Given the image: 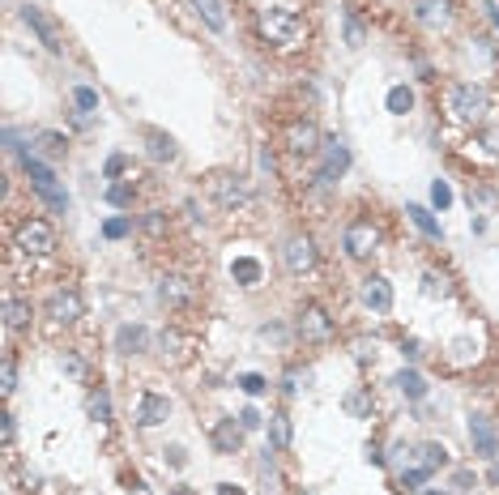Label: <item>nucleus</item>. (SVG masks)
Returning <instances> with one entry per match:
<instances>
[{
  "instance_id": "nucleus-33",
  "label": "nucleus",
  "mask_w": 499,
  "mask_h": 495,
  "mask_svg": "<svg viewBox=\"0 0 499 495\" xmlns=\"http://www.w3.org/2000/svg\"><path fill=\"white\" fill-rule=\"evenodd\" d=\"M141 227H145V235L158 239V235H166V227H171V223H166V213H162V209H149V213L141 218Z\"/></svg>"
},
{
  "instance_id": "nucleus-42",
  "label": "nucleus",
  "mask_w": 499,
  "mask_h": 495,
  "mask_svg": "<svg viewBox=\"0 0 499 495\" xmlns=\"http://www.w3.org/2000/svg\"><path fill=\"white\" fill-rule=\"evenodd\" d=\"M60 367H65L69 376H86V363H81L73 350H65V355H60Z\"/></svg>"
},
{
  "instance_id": "nucleus-13",
  "label": "nucleus",
  "mask_w": 499,
  "mask_h": 495,
  "mask_svg": "<svg viewBox=\"0 0 499 495\" xmlns=\"http://www.w3.org/2000/svg\"><path fill=\"white\" fill-rule=\"evenodd\" d=\"M282 260H286L291 273H307V269L316 265V244H312L307 235H291V239L282 244Z\"/></svg>"
},
{
  "instance_id": "nucleus-25",
  "label": "nucleus",
  "mask_w": 499,
  "mask_h": 495,
  "mask_svg": "<svg viewBox=\"0 0 499 495\" xmlns=\"http://www.w3.org/2000/svg\"><path fill=\"white\" fill-rule=\"evenodd\" d=\"M414 466H423V470H439V466H448V449L444 444H418L414 449Z\"/></svg>"
},
{
  "instance_id": "nucleus-45",
  "label": "nucleus",
  "mask_w": 499,
  "mask_h": 495,
  "mask_svg": "<svg viewBox=\"0 0 499 495\" xmlns=\"http://www.w3.org/2000/svg\"><path fill=\"white\" fill-rule=\"evenodd\" d=\"M427 295H448V286H444V278H435V273H427Z\"/></svg>"
},
{
  "instance_id": "nucleus-5",
  "label": "nucleus",
  "mask_w": 499,
  "mask_h": 495,
  "mask_svg": "<svg viewBox=\"0 0 499 495\" xmlns=\"http://www.w3.org/2000/svg\"><path fill=\"white\" fill-rule=\"evenodd\" d=\"M295 329H299V338H303V342H312V346L333 342V316H328L320 303H303V308H299Z\"/></svg>"
},
{
  "instance_id": "nucleus-1",
  "label": "nucleus",
  "mask_w": 499,
  "mask_h": 495,
  "mask_svg": "<svg viewBox=\"0 0 499 495\" xmlns=\"http://www.w3.org/2000/svg\"><path fill=\"white\" fill-rule=\"evenodd\" d=\"M256 26H260V34H265L273 47H295L299 39H307L303 18H299L295 9H286V5H265V9L256 13Z\"/></svg>"
},
{
  "instance_id": "nucleus-32",
  "label": "nucleus",
  "mask_w": 499,
  "mask_h": 495,
  "mask_svg": "<svg viewBox=\"0 0 499 495\" xmlns=\"http://www.w3.org/2000/svg\"><path fill=\"white\" fill-rule=\"evenodd\" d=\"M133 197H137V188H133V184H124V180L107 188V201L116 205V209H128V205H133Z\"/></svg>"
},
{
  "instance_id": "nucleus-37",
  "label": "nucleus",
  "mask_w": 499,
  "mask_h": 495,
  "mask_svg": "<svg viewBox=\"0 0 499 495\" xmlns=\"http://www.w3.org/2000/svg\"><path fill=\"white\" fill-rule=\"evenodd\" d=\"M431 478V470H423V466H410V470H401V487L406 491H423V482Z\"/></svg>"
},
{
  "instance_id": "nucleus-36",
  "label": "nucleus",
  "mask_w": 499,
  "mask_h": 495,
  "mask_svg": "<svg viewBox=\"0 0 499 495\" xmlns=\"http://www.w3.org/2000/svg\"><path fill=\"white\" fill-rule=\"evenodd\" d=\"M90 418H94V423H107V418H111V397H107L102 389L90 393Z\"/></svg>"
},
{
  "instance_id": "nucleus-26",
  "label": "nucleus",
  "mask_w": 499,
  "mask_h": 495,
  "mask_svg": "<svg viewBox=\"0 0 499 495\" xmlns=\"http://www.w3.org/2000/svg\"><path fill=\"white\" fill-rule=\"evenodd\" d=\"M34 141H39V154H43V158H65V150H69L65 133H51V128H43Z\"/></svg>"
},
{
  "instance_id": "nucleus-6",
  "label": "nucleus",
  "mask_w": 499,
  "mask_h": 495,
  "mask_svg": "<svg viewBox=\"0 0 499 495\" xmlns=\"http://www.w3.org/2000/svg\"><path fill=\"white\" fill-rule=\"evenodd\" d=\"M22 22H26V26L39 34V43L51 51V56H65V47H69V43H65V30L55 26V22H51V18L39 9V5H22Z\"/></svg>"
},
{
  "instance_id": "nucleus-35",
  "label": "nucleus",
  "mask_w": 499,
  "mask_h": 495,
  "mask_svg": "<svg viewBox=\"0 0 499 495\" xmlns=\"http://www.w3.org/2000/svg\"><path fill=\"white\" fill-rule=\"evenodd\" d=\"M363 39H367V30H363L359 13H354V9H346V43H350V47H363Z\"/></svg>"
},
{
  "instance_id": "nucleus-29",
  "label": "nucleus",
  "mask_w": 499,
  "mask_h": 495,
  "mask_svg": "<svg viewBox=\"0 0 499 495\" xmlns=\"http://www.w3.org/2000/svg\"><path fill=\"white\" fill-rule=\"evenodd\" d=\"M269 431H273V449L277 453L291 449V418L286 414H269Z\"/></svg>"
},
{
  "instance_id": "nucleus-21",
  "label": "nucleus",
  "mask_w": 499,
  "mask_h": 495,
  "mask_svg": "<svg viewBox=\"0 0 499 495\" xmlns=\"http://www.w3.org/2000/svg\"><path fill=\"white\" fill-rule=\"evenodd\" d=\"M393 384H397V393L410 397V402H423V397H427V380H423V371H414V367H401Z\"/></svg>"
},
{
  "instance_id": "nucleus-9",
  "label": "nucleus",
  "mask_w": 499,
  "mask_h": 495,
  "mask_svg": "<svg viewBox=\"0 0 499 495\" xmlns=\"http://www.w3.org/2000/svg\"><path fill=\"white\" fill-rule=\"evenodd\" d=\"M320 128L312 124V120H295L291 128H286V154L291 158H312V154H320Z\"/></svg>"
},
{
  "instance_id": "nucleus-49",
  "label": "nucleus",
  "mask_w": 499,
  "mask_h": 495,
  "mask_svg": "<svg viewBox=\"0 0 499 495\" xmlns=\"http://www.w3.org/2000/svg\"><path fill=\"white\" fill-rule=\"evenodd\" d=\"M128 495H149V487L141 478H128Z\"/></svg>"
},
{
  "instance_id": "nucleus-2",
  "label": "nucleus",
  "mask_w": 499,
  "mask_h": 495,
  "mask_svg": "<svg viewBox=\"0 0 499 495\" xmlns=\"http://www.w3.org/2000/svg\"><path fill=\"white\" fill-rule=\"evenodd\" d=\"M205 192H209V201H213L218 209H248V205H252V188H248V180L235 176V171H213V176L205 180Z\"/></svg>"
},
{
  "instance_id": "nucleus-48",
  "label": "nucleus",
  "mask_w": 499,
  "mask_h": 495,
  "mask_svg": "<svg viewBox=\"0 0 499 495\" xmlns=\"http://www.w3.org/2000/svg\"><path fill=\"white\" fill-rule=\"evenodd\" d=\"M453 482H457V487H461V491H465V487H470V482H474V474H470V470H457V474H453Z\"/></svg>"
},
{
  "instance_id": "nucleus-20",
  "label": "nucleus",
  "mask_w": 499,
  "mask_h": 495,
  "mask_svg": "<svg viewBox=\"0 0 499 495\" xmlns=\"http://www.w3.org/2000/svg\"><path fill=\"white\" fill-rule=\"evenodd\" d=\"M231 278H235L239 286H260L265 269H260V260H256V256H235V260H231Z\"/></svg>"
},
{
  "instance_id": "nucleus-30",
  "label": "nucleus",
  "mask_w": 499,
  "mask_h": 495,
  "mask_svg": "<svg viewBox=\"0 0 499 495\" xmlns=\"http://www.w3.org/2000/svg\"><path fill=\"white\" fill-rule=\"evenodd\" d=\"M418 18H423L427 26L448 22V0H418Z\"/></svg>"
},
{
  "instance_id": "nucleus-27",
  "label": "nucleus",
  "mask_w": 499,
  "mask_h": 495,
  "mask_svg": "<svg viewBox=\"0 0 499 495\" xmlns=\"http://www.w3.org/2000/svg\"><path fill=\"white\" fill-rule=\"evenodd\" d=\"M406 213H410V223H414V227H418V231H423L427 239H439V235H444V231H439V223H435V213H431V209H423V205H410Z\"/></svg>"
},
{
  "instance_id": "nucleus-16",
  "label": "nucleus",
  "mask_w": 499,
  "mask_h": 495,
  "mask_svg": "<svg viewBox=\"0 0 499 495\" xmlns=\"http://www.w3.org/2000/svg\"><path fill=\"white\" fill-rule=\"evenodd\" d=\"M363 303L375 312V316H384V312H393V286H388V278H380V273H371V278H363Z\"/></svg>"
},
{
  "instance_id": "nucleus-10",
  "label": "nucleus",
  "mask_w": 499,
  "mask_h": 495,
  "mask_svg": "<svg viewBox=\"0 0 499 495\" xmlns=\"http://www.w3.org/2000/svg\"><path fill=\"white\" fill-rule=\"evenodd\" d=\"M81 312H86V303H81V295H77L73 286L51 291V299H47V316H51L55 324H73V320H81Z\"/></svg>"
},
{
  "instance_id": "nucleus-34",
  "label": "nucleus",
  "mask_w": 499,
  "mask_h": 495,
  "mask_svg": "<svg viewBox=\"0 0 499 495\" xmlns=\"http://www.w3.org/2000/svg\"><path fill=\"white\" fill-rule=\"evenodd\" d=\"M235 384H239V389H244L248 397H260V393L269 389V380H265V376H256V371H244V376H239Z\"/></svg>"
},
{
  "instance_id": "nucleus-43",
  "label": "nucleus",
  "mask_w": 499,
  "mask_h": 495,
  "mask_svg": "<svg viewBox=\"0 0 499 495\" xmlns=\"http://www.w3.org/2000/svg\"><path fill=\"white\" fill-rule=\"evenodd\" d=\"M235 418H239V427H244V431H256V427H260V410H256V406H248V410H239Z\"/></svg>"
},
{
  "instance_id": "nucleus-51",
  "label": "nucleus",
  "mask_w": 499,
  "mask_h": 495,
  "mask_svg": "<svg viewBox=\"0 0 499 495\" xmlns=\"http://www.w3.org/2000/svg\"><path fill=\"white\" fill-rule=\"evenodd\" d=\"M482 9H486V18H491V26H499V5H495V0H486V5H482Z\"/></svg>"
},
{
  "instance_id": "nucleus-38",
  "label": "nucleus",
  "mask_w": 499,
  "mask_h": 495,
  "mask_svg": "<svg viewBox=\"0 0 499 495\" xmlns=\"http://www.w3.org/2000/svg\"><path fill=\"white\" fill-rule=\"evenodd\" d=\"M128 231H133V218H107V227H102L107 239H124Z\"/></svg>"
},
{
  "instance_id": "nucleus-39",
  "label": "nucleus",
  "mask_w": 499,
  "mask_h": 495,
  "mask_svg": "<svg viewBox=\"0 0 499 495\" xmlns=\"http://www.w3.org/2000/svg\"><path fill=\"white\" fill-rule=\"evenodd\" d=\"M431 205H435V209H448V205H453V188L444 184V180L431 184Z\"/></svg>"
},
{
  "instance_id": "nucleus-19",
  "label": "nucleus",
  "mask_w": 499,
  "mask_h": 495,
  "mask_svg": "<svg viewBox=\"0 0 499 495\" xmlns=\"http://www.w3.org/2000/svg\"><path fill=\"white\" fill-rule=\"evenodd\" d=\"M145 150H149V158H154V162H175V158H180L175 137H166L162 128H145Z\"/></svg>"
},
{
  "instance_id": "nucleus-11",
  "label": "nucleus",
  "mask_w": 499,
  "mask_h": 495,
  "mask_svg": "<svg viewBox=\"0 0 499 495\" xmlns=\"http://www.w3.org/2000/svg\"><path fill=\"white\" fill-rule=\"evenodd\" d=\"M158 299H162L166 308H192V299H197V282L184 278V273H166V278L158 282Z\"/></svg>"
},
{
  "instance_id": "nucleus-47",
  "label": "nucleus",
  "mask_w": 499,
  "mask_h": 495,
  "mask_svg": "<svg viewBox=\"0 0 499 495\" xmlns=\"http://www.w3.org/2000/svg\"><path fill=\"white\" fill-rule=\"evenodd\" d=\"M482 145H491V150L499 154V128H486V133H482Z\"/></svg>"
},
{
  "instance_id": "nucleus-12",
  "label": "nucleus",
  "mask_w": 499,
  "mask_h": 495,
  "mask_svg": "<svg viewBox=\"0 0 499 495\" xmlns=\"http://www.w3.org/2000/svg\"><path fill=\"white\" fill-rule=\"evenodd\" d=\"M320 154H324V171H320V184H333V180H342V176H346V167H350V150H346V141L328 137V141L320 145Z\"/></svg>"
},
{
  "instance_id": "nucleus-50",
  "label": "nucleus",
  "mask_w": 499,
  "mask_h": 495,
  "mask_svg": "<svg viewBox=\"0 0 499 495\" xmlns=\"http://www.w3.org/2000/svg\"><path fill=\"white\" fill-rule=\"evenodd\" d=\"M166 461H171V466L180 470V466H184V449H166Z\"/></svg>"
},
{
  "instance_id": "nucleus-14",
  "label": "nucleus",
  "mask_w": 499,
  "mask_h": 495,
  "mask_svg": "<svg viewBox=\"0 0 499 495\" xmlns=\"http://www.w3.org/2000/svg\"><path fill=\"white\" fill-rule=\"evenodd\" d=\"M244 427H239V418H218L213 423V431H209V440H213V449L222 453V457H231V453H239L244 449Z\"/></svg>"
},
{
  "instance_id": "nucleus-23",
  "label": "nucleus",
  "mask_w": 499,
  "mask_h": 495,
  "mask_svg": "<svg viewBox=\"0 0 499 495\" xmlns=\"http://www.w3.org/2000/svg\"><path fill=\"white\" fill-rule=\"evenodd\" d=\"M26 324H30V303L18 299V295H9L5 299V329H9V334H18V329H26Z\"/></svg>"
},
{
  "instance_id": "nucleus-40",
  "label": "nucleus",
  "mask_w": 499,
  "mask_h": 495,
  "mask_svg": "<svg viewBox=\"0 0 499 495\" xmlns=\"http://www.w3.org/2000/svg\"><path fill=\"white\" fill-rule=\"evenodd\" d=\"M346 410L363 418V414H371V397H367V393H350V397H346Z\"/></svg>"
},
{
  "instance_id": "nucleus-41",
  "label": "nucleus",
  "mask_w": 499,
  "mask_h": 495,
  "mask_svg": "<svg viewBox=\"0 0 499 495\" xmlns=\"http://www.w3.org/2000/svg\"><path fill=\"white\" fill-rule=\"evenodd\" d=\"M120 171H128V158H124V154H111V158H107V167H102V176H107V180H116Z\"/></svg>"
},
{
  "instance_id": "nucleus-31",
  "label": "nucleus",
  "mask_w": 499,
  "mask_h": 495,
  "mask_svg": "<svg viewBox=\"0 0 499 495\" xmlns=\"http://www.w3.org/2000/svg\"><path fill=\"white\" fill-rule=\"evenodd\" d=\"M73 107L86 112V116H94L98 112V90L94 86H73Z\"/></svg>"
},
{
  "instance_id": "nucleus-4",
  "label": "nucleus",
  "mask_w": 499,
  "mask_h": 495,
  "mask_svg": "<svg viewBox=\"0 0 499 495\" xmlns=\"http://www.w3.org/2000/svg\"><path fill=\"white\" fill-rule=\"evenodd\" d=\"M448 112H453L461 124H482L486 112H491V98H486L482 86L461 81V86H453V94H448Z\"/></svg>"
},
{
  "instance_id": "nucleus-28",
  "label": "nucleus",
  "mask_w": 499,
  "mask_h": 495,
  "mask_svg": "<svg viewBox=\"0 0 499 495\" xmlns=\"http://www.w3.org/2000/svg\"><path fill=\"white\" fill-rule=\"evenodd\" d=\"M384 107H388L393 116H406L410 107H414V90H410V86H393V90H388V98H384Z\"/></svg>"
},
{
  "instance_id": "nucleus-55",
  "label": "nucleus",
  "mask_w": 499,
  "mask_h": 495,
  "mask_svg": "<svg viewBox=\"0 0 499 495\" xmlns=\"http://www.w3.org/2000/svg\"><path fill=\"white\" fill-rule=\"evenodd\" d=\"M171 495H192V491H188V487H175V491H171Z\"/></svg>"
},
{
  "instance_id": "nucleus-53",
  "label": "nucleus",
  "mask_w": 499,
  "mask_h": 495,
  "mask_svg": "<svg viewBox=\"0 0 499 495\" xmlns=\"http://www.w3.org/2000/svg\"><path fill=\"white\" fill-rule=\"evenodd\" d=\"M418 495H453V491H439V487H423Z\"/></svg>"
},
{
  "instance_id": "nucleus-8",
  "label": "nucleus",
  "mask_w": 499,
  "mask_h": 495,
  "mask_svg": "<svg viewBox=\"0 0 499 495\" xmlns=\"http://www.w3.org/2000/svg\"><path fill=\"white\" fill-rule=\"evenodd\" d=\"M375 244H380V231L367 223V218L350 223L346 235H342V248H346V256H354V260H367V256L375 252Z\"/></svg>"
},
{
  "instance_id": "nucleus-22",
  "label": "nucleus",
  "mask_w": 499,
  "mask_h": 495,
  "mask_svg": "<svg viewBox=\"0 0 499 495\" xmlns=\"http://www.w3.org/2000/svg\"><path fill=\"white\" fill-rule=\"evenodd\" d=\"M158 342H162V355H171L175 363H184V359L192 355V338H188V334H175V329H162Z\"/></svg>"
},
{
  "instance_id": "nucleus-15",
  "label": "nucleus",
  "mask_w": 499,
  "mask_h": 495,
  "mask_svg": "<svg viewBox=\"0 0 499 495\" xmlns=\"http://www.w3.org/2000/svg\"><path fill=\"white\" fill-rule=\"evenodd\" d=\"M141 427H158L171 418V397H162V393H141L137 397V414H133Z\"/></svg>"
},
{
  "instance_id": "nucleus-24",
  "label": "nucleus",
  "mask_w": 499,
  "mask_h": 495,
  "mask_svg": "<svg viewBox=\"0 0 499 495\" xmlns=\"http://www.w3.org/2000/svg\"><path fill=\"white\" fill-rule=\"evenodd\" d=\"M192 9L205 18L209 30H227V5L222 0H192Z\"/></svg>"
},
{
  "instance_id": "nucleus-46",
  "label": "nucleus",
  "mask_w": 499,
  "mask_h": 495,
  "mask_svg": "<svg viewBox=\"0 0 499 495\" xmlns=\"http://www.w3.org/2000/svg\"><path fill=\"white\" fill-rule=\"evenodd\" d=\"M401 355H406L410 363H414V359H423V342H406V346H401Z\"/></svg>"
},
{
  "instance_id": "nucleus-3",
  "label": "nucleus",
  "mask_w": 499,
  "mask_h": 495,
  "mask_svg": "<svg viewBox=\"0 0 499 495\" xmlns=\"http://www.w3.org/2000/svg\"><path fill=\"white\" fill-rule=\"evenodd\" d=\"M22 167H26V180H30V188L55 209V213H69V192L60 188V180H55V171L47 167L43 158H34V154H26L22 158Z\"/></svg>"
},
{
  "instance_id": "nucleus-18",
  "label": "nucleus",
  "mask_w": 499,
  "mask_h": 495,
  "mask_svg": "<svg viewBox=\"0 0 499 495\" xmlns=\"http://www.w3.org/2000/svg\"><path fill=\"white\" fill-rule=\"evenodd\" d=\"M116 350H120V355H145V350H149V329H145V324H120Z\"/></svg>"
},
{
  "instance_id": "nucleus-52",
  "label": "nucleus",
  "mask_w": 499,
  "mask_h": 495,
  "mask_svg": "<svg viewBox=\"0 0 499 495\" xmlns=\"http://www.w3.org/2000/svg\"><path fill=\"white\" fill-rule=\"evenodd\" d=\"M218 495H244V491H239L235 482H218Z\"/></svg>"
},
{
  "instance_id": "nucleus-17",
  "label": "nucleus",
  "mask_w": 499,
  "mask_h": 495,
  "mask_svg": "<svg viewBox=\"0 0 499 495\" xmlns=\"http://www.w3.org/2000/svg\"><path fill=\"white\" fill-rule=\"evenodd\" d=\"M470 440H474V453H482V457H495L499 453V435H495V427H491L486 414H474L470 418Z\"/></svg>"
},
{
  "instance_id": "nucleus-54",
  "label": "nucleus",
  "mask_w": 499,
  "mask_h": 495,
  "mask_svg": "<svg viewBox=\"0 0 499 495\" xmlns=\"http://www.w3.org/2000/svg\"><path fill=\"white\" fill-rule=\"evenodd\" d=\"M491 482H495V487H499V461H495V466H491Z\"/></svg>"
},
{
  "instance_id": "nucleus-44",
  "label": "nucleus",
  "mask_w": 499,
  "mask_h": 495,
  "mask_svg": "<svg viewBox=\"0 0 499 495\" xmlns=\"http://www.w3.org/2000/svg\"><path fill=\"white\" fill-rule=\"evenodd\" d=\"M0 380H5V384H0V389H5V397L13 393V384H18V367H13V359L5 355V376H0Z\"/></svg>"
},
{
  "instance_id": "nucleus-7",
  "label": "nucleus",
  "mask_w": 499,
  "mask_h": 495,
  "mask_svg": "<svg viewBox=\"0 0 499 495\" xmlns=\"http://www.w3.org/2000/svg\"><path fill=\"white\" fill-rule=\"evenodd\" d=\"M18 252L26 256H51L55 252V231L43 223V218H26L18 227Z\"/></svg>"
}]
</instances>
